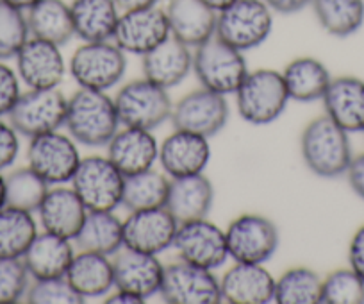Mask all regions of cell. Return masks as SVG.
I'll list each match as a JSON object with an SVG mask.
<instances>
[{
	"label": "cell",
	"instance_id": "ee69618b",
	"mask_svg": "<svg viewBox=\"0 0 364 304\" xmlns=\"http://www.w3.org/2000/svg\"><path fill=\"white\" fill-rule=\"evenodd\" d=\"M348 263L364 279V224L353 233L348 246Z\"/></svg>",
	"mask_w": 364,
	"mask_h": 304
},
{
	"label": "cell",
	"instance_id": "f1b7e54d",
	"mask_svg": "<svg viewBox=\"0 0 364 304\" xmlns=\"http://www.w3.org/2000/svg\"><path fill=\"white\" fill-rule=\"evenodd\" d=\"M72 9L75 36L82 41L113 40L120 9L114 0H73Z\"/></svg>",
	"mask_w": 364,
	"mask_h": 304
},
{
	"label": "cell",
	"instance_id": "7c38bea8",
	"mask_svg": "<svg viewBox=\"0 0 364 304\" xmlns=\"http://www.w3.org/2000/svg\"><path fill=\"white\" fill-rule=\"evenodd\" d=\"M80 159L75 140L59 131L34 136L27 147V165L50 187L72 181Z\"/></svg>",
	"mask_w": 364,
	"mask_h": 304
},
{
	"label": "cell",
	"instance_id": "30bf717a",
	"mask_svg": "<svg viewBox=\"0 0 364 304\" xmlns=\"http://www.w3.org/2000/svg\"><path fill=\"white\" fill-rule=\"evenodd\" d=\"M229 258L236 263H266L277 253L279 229L268 216L245 213L225 229Z\"/></svg>",
	"mask_w": 364,
	"mask_h": 304
},
{
	"label": "cell",
	"instance_id": "1f68e13d",
	"mask_svg": "<svg viewBox=\"0 0 364 304\" xmlns=\"http://www.w3.org/2000/svg\"><path fill=\"white\" fill-rule=\"evenodd\" d=\"M73 242L79 251L114 256L124 247V222L113 211H87Z\"/></svg>",
	"mask_w": 364,
	"mask_h": 304
},
{
	"label": "cell",
	"instance_id": "e0dca14e",
	"mask_svg": "<svg viewBox=\"0 0 364 304\" xmlns=\"http://www.w3.org/2000/svg\"><path fill=\"white\" fill-rule=\"evenodd\" d=\"M178 222L166 208L129 211L124 220V247L149 254H161L173 246Z\"/></svg>",
	"mask_w": 364,
	"mask_h": 304
},
{
	"label": "cell",
	"instance_id": "ab89813d",
	"mask_svg": "<svg viewBox=\"0 0 364 304\" xmlns=\"http://www.w3.org/2000/svg\"><path fill=\"white\" fill-rule=\"evenodd\" d=\"M31 304H82L84 297L73 290L66 278L33 279L26 293Z\"/></svg>",
	"mask_w": 364,
	"mask_h": 304
},
{
	"label": "cell",
	"instance_id": "7dc6e473",
	"mask_svg": "<svg viewBox=\"0 0 364 304\" xmlns=\"http://www.w3.org/2000/svg\"><path fill=\"white\" fill-rule=\"evenodd\" d=\"M143 297L134 295L131 292H125V290H117L114 293H107L106 297V303L107 304H141L143 303Z\"/></svg>",
	"mask_w": 364,
	"mask_h": 304
},
{
	"label": "cell",
	"instance_id": "8fae6325",
	"mask_svg": "<svg viewBox=\"0 0 364 304\" xmlns=\"http://www.w3.org/2000/svg\"><path fill=\"white\" fill-rule=\"evenodd\" d=\"M171 247L178 260L209 271L222 267L229 258L225 231L208 216L178 224Z\"/></svg>",
	"mask_w": 364,
	"mask_h": 304
},
{
	"label": "cell",
	"instance_id": "3957f363",
	"mask_svg": "<svg viewBox=\"0 0 364 304\" xmlns=\"http://www.w3.org/2000/svg\"><path fill=\"white\" fill-rule=\"evenodd\" d=\"M289 103L282 72L257 68L248 72L236 90L240 117L252 125H268L284 113Z\"/></svg>",
	"mask_w": 364,
	"mask_h": 304
},
{
	"label": "cell",
	"instance_id": "cb8c5ba5",
	"mask_svg": "<svg viewBox=\"0 0 364 304\" xmlns=\"http://www.w3.org/2000/svg\"><path fill=\"white\" fill-rule=\"evenodd\" d=\"M170 34L191 48H197L216 34L218 13L202 0H170L166 6Z\"/></svg>",
	"mask_w": 364,
	"mask_h": 304
},
{
	"label": "cell",
	"instance_id": "ffe728a7",
	"mask_svg": "<svg viewBox=\"0 0 364 304\" xmlns=\"http://www.w3.org/2000/svg\"><path fill=\"white\" fill-rule=\"evenodd\" d=\"M222 299L230 304H268L275 295V278L264 263H236L220 279Z\"/></svg>",
	"mask_w": 364,
	"mask_h": 304
},
{
	"label": "cell",
	"instance_id": "836d02e7",
	"mask_svg": "<svg viewBox=\"0 0 364 304\" xmlns=\"http://www.w3.org/2000/svg\"><path fill=\"white\" fill-rule=\"evenodd\" d=\"M36 235L33 213L13 206L0 209V258H22Z\"/></svg>",
	"mask_w": 364,
	"mask_h": 304
},
{
	"label": "cell",
	"instance_id": "c3c4849f",
	"mask_svg": "<svg viewBox=\"0 0 364 304\" xmlns=\"http://www.w3.org/2000/svg\"><path fill=\"white\" fill-rule=\"evenodd\" d=\"M120 11H132V9H143L157 6L159 0H114Z\"/></svg>",
	"mask_w": 364,
	"mask_h": 304
},
{
	"label": "cell",
	"instance_id": "603a6c76",
	"mask_svg": "<svg viewBox=\"0 0 364 304\" xmlns=\"http://www.w3.org/2000/svg\"><path fill=\"white\" fill-rule=\"evenodd\" d=\"M38 213L43 231L73 240L82 227L87 208L73 188L55 184L54 188H48Z\"/></svg>",
	"mask_w": 364,
	"mask_h": 304
},
{
	"label": "cell",
	"instance_id": "816d5d0a",
	"mask_svg": "<svg viewBox=\"0 0 364 304\" xmlns=\"http://www.w3.org/2000/svg\"><path fill=\"white\" fill-rule=\"evenodd\" d=\"M6 206V181L4 176L0 174V209Z\"/></svg>",
	"mask_w": 364,
	"mask_h": 304
},
{
	"label": "cell",
	"instance_id": "d4e9b609",
	"mask_svg": "<svg viewBox=\"0 0 364 304\" xmlns=\"http://www.w3.org/2000/svg\"><path fill=\"white\" fill-rule=\"evenodd\" d=\"M215 202V187L204 174L170 177L164 208L178 224L205 219Z\"/></svg>",
	"mask_w": 364,
	"mask_h": 304
},
{
	"label": "cell",
	"instance_id": "b9f144b4",
	"mask_svg": "<svg viewBox=\"0 0 364 304\" xmlns=\"http://www.w3.org/2000/svg\"><path fill=\"white\" fill-rule=\"evenodd\" d=\"M20 95H22V90H20L18 73L11 66L0 61V118L11 113Z\"/></svg>",
	"mask_w": 364,
	"mask_h": 304
},
{
	"label": "cell",
	"instance_id": "f546056e",
	"mask_svg": "<svg viewBox=\"0 0 364 304\" xmlns=\"http://www.w3.org/2000/svg\"><path fill=\"white\" fill-rule=\"evenodd\" d=\"M31 36L47 40L50 43H68L75 36L72 9L65 0H38L26 11Z\"/></svg>",
	"mask_w": 364,
	"mask_h": 304
},
{
	"label": "cell",
	"instance_id": "ba28073f",
	"mask_svg": "<svg viewBox=\"0 0 364 304\" xmlns=\"http://www.w3.org/2000/svg\"><path fill=\"white\" fill-rule=\"evenodd\" d=\"M125 176L107 156L80 159L72 177V188L87 211H114L122 206Z\"/></svg>",
	"mask_w": 364,
	"mask_h": 304
},
{
	"label": "cell",
	"instance_id": "9a60e30c",
	"mask_svg": "<svg viewBox=\"0 0 364 304\" xmlns=\"http://www.w3.org/2000/svg\"><path fill=\"white\" fill-rule=\"evenodd\" d=\"M170 36L166 11L157 6L122 11L113 41L125 54L145 56Z\"/></svg>",
	"mask_w": 364,
	"mask_h": 304
},
{
	"label": "cell",
	"instance_id": "52a82bcc",
	"mask_svg": "<svg viewBox=\"0 0 364 304\" xmlns=\"http://www.w3.org/2000/svg\"><path fill=\"white\" fill-rule=\"evenodd\" d=\"M120 124L125 127H138L154 131L170 120L173 103L168 90L154 85L149 79H134L118 90L114 95Z\"/></svg>",
	"mask_w": 364,
	"mask_h": 304
},
{
	"label": "cell",
	"instance_id": "44dd1931",
	"mask_svg": "<svg viewBox=\"0 0 364 304\" xmlns=\"http://www.w3.org/2000/svg\"><path fill=\"white\" fill-rule=\"evenodd\" d=\"M107 158L125 177L154 169L159 159V145L152 131L138 127L118 129L107 143Z\"/></svg>",
	"mask_w": 364,
	"mask_h": 304
},
{
	"label": "cell",
	"instance_id": "ac0fdd59",
	"mask_svg": "<svg viewBox=\"0 0 364 304\" xmlns=\"http://www.w3.org/2000/svg\"><path fill=\"white\" fill-rule=\"evenodd\" d=\"M114 288L149 299L159 293L164 276V265L156 254L122 247L113 260Z\"/></svg>",
	"mask_w": 364,
	"mask_h": 304
},
{
	"label": "cell",
	"instance_id": "277c9868",
	"mask_svg": "<svg viewBox=\"0 0 364 304\" xmlns=\"http://www.w3.org/2000/svg\"><path fill=\"white\" fill-rule=\"evenodd\" d=\"M68 72L79 88L107 92L127 72L125 52L114 41H84L72 54Z\"/></svg>",
	"mask_w": 364,
	"mask_h": 304
},
{
	"label": "cell",
	"instance_id": "60d3db41",
	"mask_svg": "<svg viewBox=\"0 0 364 304\" xmlns=\"http://www.w3.org/2000/svg\"><path fill=\"white\" fill-rule=\"evenodd\" d=\"M31 276L22 258H0V304L26 299Z\"/></svg>",
	"mask_w": 364,
	"mask_h": 304
},
{
	"label": "cell",
	"instance_id": "484cf974",
	"mask_svg": "<svg viewBox=\"0 0 364 304\" xmlns=\"http://www.w3.org/2000/svg\"><path fill=\"white\" fill-rule=\"evenodd\" d=\"M325 115L346 132L364 131V81L353 75L332 79L323 95Z\"/></svg>",
	"mask_w": 364,
	"mask_h": 304
},
{
	"label": "cell",
	"instance_id": "2e32d148",
	"mask_svg": "<svg viewBox=\"0 0 364 304\" xmlns=\"http://www.w3.org/2000/svg\"><path fill=\"white\" fill-rule=\"evenodd\" d=\"M15 59L16 73L27 88H58L65 79L66 63L61 47L50 41L31 36Z\"/></svg>",
	"mask_w": 364,
	"mask_h": 304
},
{
	"label": "cell",
	"instance_id": "5b68a950",
	"mask_svg": "<svg viewBox=\"0 0 364 304\" xmlns=\"http://www.w3.org/2000/svg\"><path fill=\"white\" fill-rule=\"evenodd\" d=\"M193 72L204 88L230 95L236 93L247 78L248 66L243 52L230 47L215 34L195 48Z\"/></svg>",
	"mask_w": 364,
	"mask_h": 304
},
{
	"label": "cell",
	"instance_id": "6da1fadb",
	"mask_svg": "<svg viewBox=\"0 0 364 304\" xmlns=\"http://www.w3.org/2000/svg\"><path fill=\"white\" fill-rule=\"evenodd\" d=\"M65 127L80 145H107L120 127L114 99L106 92L79 88L68 99Z\"/></svg>",
	"mask_w": 364,
	"mask_h": 304
},
{
	"label": "cell",
	"instance_id": "d6a6232c",
	"mask_svg": "<svg viewBox=\"0 0 364 304\" xmlns=\"http://www.w3.org/2000/svg\"><path fill=\"white\" fill-rule=\"evenodd\" d=\"M318 23L331 36L348 38L364 23V0H311Z\"/></svg>",
	"mask_w": 364,
	"mask_h": 304
},
{
	"label": "cell",
	"instance_id": "8d00e7d4",
	"mask_svg": "<svg viewBox=\"0 0 364 304\" xmlns=\"http://www.w3.org/2000/svg\"><path fill=\"white\" fill-rule=\"evenodd\" d=\"M6 181V206L26 209V211H38L40 204L43 202L50 184L34 172L29 165L20 167V169L11 170Z\"/></svg>",
	"mask_w": 364,
	"mask_h": 304
},
{
	"label": "cell",
	"instance_id": "f907efd6",
	"mask_svg": "<svg viewBox=\"0 0 364 304\" xmlns=\"http://www.w3.org/2000/svg\"><path fill=\"white\" fill-rule=\"evenodd\" d=\"M4 2H8V4L15 6V8L22 9V11H27V9H29L31 6L36 4L38 0H4Z\"/></svg>",
	"mask_w": 364,
	"mask_h": 304
},
{
	"label": "cell",
	"instance_id": "e575fe53",
	"mask_svg": "<svg viewBox=\"0 0 364 304\" xmlns=\"http://www.w3.org/2000/svg\"><path fill=\"white\" fill-rule=\"evenodd\" d=\"M168 187H170V181L166 174H161L154 169L132 174L124 181L122 206L129 211L163 208L166 202Z\"/></svg>",
	"mask_w": 364,
	"mask_h": 304
},
{
	"label": "cell",
	"instance_id": "4dcf8cb0",
	"mask_svg": "<svg viewBox=\"0 0 364 304\" xmlns=\"http://www.w3.org/2000/svg\"><path fill=\"white\" fill-rule=\"evenodd\" d=\"M282 78L288 88L289 100H296V103L321 100L332 81L327 66L320 59L309 58V56L296 58L288 63L282 72Z\"/></svg>",
	"mask_w": 364,
	"mask_h": 304
},
{
	"label": "cell",
	"instance_id": "7402d4cb",
	"mask_svg": "<svg viewBox=\"0 0 364 304\" xmlns=\"http://www.w3.org/2000/svg\"><path fill=\"white\" fill-rule=\"evenodd\" d=\"M193 70L191 47L170 36L143 56V75L164 90L181 85Z\"/></svg>",
	"mask_w": 364,
	"mask_h": 304
},
{
	"label": "cell",
	"instance_id": "83f0119b",
	"mask_svg": "<svg viewBox=\"0 0 364 304\" xmlns=\"http://www.w3.org/2000/svg\"><path fill=\"white\" fill-rule=\"evenodd\" d=\"M65 278L84 299L104 297L114 288L113 260L106 254L79 251L73 256Z\"/></svg>",
	"mask_w": 364,
	"mask_h": 304
},
{
	"label": "cell",
	"instance_id": "d6986e66",
	"mask_svg": "<svg viewBox=\"0 0 364 304\" xmlns=\"http://www.w3.org/2000/svg\"><path fill=\"white\" fill-rule=\"evenodd\" d=\"M211 159L209 138L175 129L159 147V163L168 177L204 174Z\"/></svg>",
	"mask_w": 364,
	"mask_h": 304
},
{
	"label": "cell",
	"instance_id": "74e56055",
	"mask_svg": "<svg viewBox=\"0 0 364 304\" xmlns=\"http://www.w3.org/2000/svg\"><path fill=\"white\" fill-rule=\"evenodd\" d=\"M320 304H364V279L352 268H338L321 281Z\"/></svg>",
	"mask_w": 364,
	"mask_h": 304
},
{
	"label": "cell",
	"instance_id": "f6af8a7d",
	"mask_svg": "<svg viewBox=\"0 0 364 304\" xmlns=\"http://www.w3.org/2000/svg\"><path fill=\"white\" fill-rule=\"evenodd\" d=\"M346 177H348V184L357 197L364 201V154L355 156L350 163L348 170H346Z\"/></svg>",
	"mask_w": 364,
	"mask_h": 304
},
{
	"label": "cell",
	"instance_id": "7a4b0ae2",
	"mask_svg": "<svg viewBox=\"0 0 364 304\" xmlns=\"http://www.w3.org/2000/svg\"><path fill=\"white\" fill-rule=\"evenodd\" d=\"M300 150L307 169L323 179L345 176L353 159L348 132L327 115L306 125L300 138Z\"/></svg>",
	"mask_w": 364,
	"mask_h": 304
},
{
	"label": "cell",
	"instance_id": "9c48e42d",
	"mask_svg": "<svg viewBox=\"0 0 364 304\" xmlns=\"http://www.w3.org/2000/svg\"><path fill=\"white\" fill-rule=\"evenodd\" d=\"M66 108L68 99L58 88H29L18 97L8 118L20 136L31 140L34 136L59 131L65 125Z\"/></svg>",
	"mask_w": 364,
	"mask_h": 304
},
{
	"label": "cell",
	"instance_id": "681fc988",
	"mask_svg": "<svg viewBox=\"0 0 364 304\" xmlns=\"http://www.w3.org/2000/svg\"><path fill=\"white\" fill-rule=\"evenodd\" d=\"M205 6H209L211 9H215L216 13L223 11L225 8H229L230 4H232L234 0H202Z\"/></svg>",
	"mask_w": 364,
	"mask_h": 304
},
{
	"label": "cell",
	"instance_id": "d590c367",
	"mask_svg": "<svg viewBox=\"0 0 364 304\" xmlns=\"http://www.w3.org/2000/svg\"><path fill=\"white\" fill-rule=\"evenodd\" d=\"M321 281L318 272L309 267H291L275 279V295L277 304H318L321 295Z\"/></svg>",
	"mask_w": 364,
	"mask_h": 304
},
{
	"label": "cell",
	"instance_id": "4316f807",
	"mask_svg": "<svg viewBox=\"0 0 364 304\" xmlns=\"http://www.w3.org/2000/svg\"><path fill=\"white\" fill-rule=\"evenodd\" d=\"M73 256L72 240L43 231L38 233L22 260L31 279H52L65 278Z\"/></svg>",
	"mask_w": 364,
	"mask_h": 304
},
{
	"label": "cell",
	"instance_id": "7bdbcfd3",
	"mask_svg": "<svg viewBox=\"0 0 364 304\" xmlns=\"http://www.w3.org/2000/svg\"><path fill=\"white\" fill-rule=\"evenodd\" d=\"M16 129L9 122L0 118V172L13 165L18 158L20 138Z\"/></svg>",
	"mask_w": 364,
	"mask_h": 304
},
{
	"label": "cell",
	"instance_id": "bcb514c9",
	"mask_svg": "<svg viewBox=\"0 0 364 304\" xmlns=\"http://www.w3.org/2000/svg\"><path fill=\"white\" fill-rule=\"evenodd\" d=\"M264 2L273 13L279 15H295L311 4V0H264Z\"/></svg>",
	"mask_w": 364,
	"mask_h": 304
},
{
	"label": "cell",
	"instance_id": "5bb4252c",
	"mask_svg": "<svg viewBox=\"0 0 364 304\" xmlns=\"http://www.w3.org/2000/svg\"><path fill=\"white\" fill-rule=\"evenodd\" d=\"M170 120L175 129L211 138L227 125L229 103L225 95L202 86L173 104Z\"/></svg>",
	"mask_w": 364,
	"mask_h": 304
},
{
	"label": "cell",
	"instance_id": "8992f818",
	"mask_svg": "<svg viewBox=\"0 0 364 304\" xmlns=\"http://www.w3.org/2000/svg\"><path fill=\"white\" fill-rule=\"evenodd\" d=\"M272 29L273 11L264 0H234L216 19V36L241 52L264 43Z\"/></svg>",
	"mask_w": 364,
	"mask_h": 304
},
{
	"label": "cell",
	"instance_id": "f35d334b",
	"mask_svg": "<svg viewBox=\"0 0 364 304\" xmlns=\"http://www.w3.org/2000/svg\"><path fill=\"white\" fill-rule=\"evenodd\" d=\"M29 38L26 11L0 0V61L15 58Z\"/></svg>",
	"mask_w": 364,
	"mask_h": 304
},
{
	"label": "cell",
	"instance_id": "4fadbf2b",
	"mask_svg": "<svg viewBox=\"0 0 364 304\" xmlns=\"http://www.w3.org/2000/svg\"><path fill=\"white\" fill-rule=\"evenodd\" d=\"M159 293L170 304H218L223 300L220 279L213 271L182 260L164 267Z\"/></svg>",
	"mask_w": 364,
	"mask_h": 304
}]
</instances>
